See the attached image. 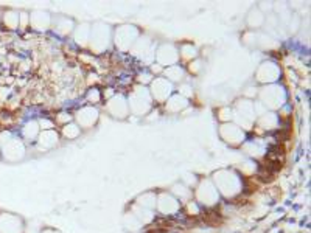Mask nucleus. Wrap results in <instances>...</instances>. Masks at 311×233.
<instances>
[{"mask_svg": "<svg viewBox=\"0 0 311 233\" xmlns=\"http://www.w3.org/2000/svg\"><path fill=\"white\" fill-rule=\"evenodd\" d=\"M22 221L13 214H0V233H20Z\"/></svg>", "mask_w": 311, "mask_h": 233, "instance_id": "nucleus-1", "label": "nucleus"}]
</instances>
